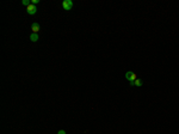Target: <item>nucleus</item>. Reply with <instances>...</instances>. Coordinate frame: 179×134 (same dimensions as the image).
Instances as JSON below:
<instances>
[{
    "mask_svg": "<svg viewBox=\"0 0 179 134\" xmlns=\"http://www.w3.org/2000/svg\"><path fill=\"white\" fill-rule=\"evenodd\" d=\"M125 78L130 81V83H134V81H135L136 79H137V75H136V73H134V72L129 71V72H127V73H125Z\"/></svg>",
    "mask_w": 179,
    "mask_h": 134,
    "instance_id": "obj_1",
    "label": "nucleus"
},
{
    "mask_svg": "<svg viewBox=\"0 0 179 134\" xmlns=\"http://www.w3.org/2000/svg\"><path fill=\"white\" fill-rule=\"evenodd\" d=\"M62 7H63V10H66V11H71V10L73 9V1H72V0H65V1L62 3Z\"/></svg>",
    "mask_w": 179,
    "mask_h": 134,
    "instance_id": "obj_2",
    "label": "nucleus"
},
{
    "mask_svg": "<svg viewBox=\"0 0 179 134\" xmlns=\"http://www.w3.org/2000/svg\"><path fill=\"white\" fill-rule=\"evenodd\" d=\"M26 12L28 13H29V15H36V12H37V7H36V5H32V4H31V5H29L26 7Z\"/></svg>",
    "mask_w": 179,
    "mask_h": 134,
    "instance_id": "obj_3",
    "label": "nucleus"
},
{
    "mask_svg": "<svg viewBox=\"0 0 179 134\" xmlns=\"http://www.w3.org/2000/svg\"><path fill=\"white\" fill-rule=\"evenodd\" d=\"M31 30H32V33L34 34H37L38 31H39V30H41V25H39V24L38 23H32L31 24Z\"/></svg>",
    "mask_w": 179,
    "mask_h": 134,
    "instance_id": "obj_4",
    "label": "nucleus"
},
{
    "mask_svg": "<svg viewBox=\"0 0 179 134\" xmlns=\"http://www.w3.org/2000/svg\"><path fill=\"white\" fill-rule=\"evenodd\" d=\"M142 84H143V83H142V80L137 78L134 83H130V85H131V86H142Z\"/></svg>",
    "mask_w": 179,
    "mask_h": 134,
    "instance_id": "obj_5",
    "label": "nucleus"
},
{
    "mask_svg": "<svg viewBox=\"0 0 179 134\" xmlns=\"http://www.w3.org/2000/svg\"><path fill=\"white\" fill-rule=\"evenodd\" d=\"M30 40H31V41L32 42H37L38 40H39V37H38V34H31V35H30Z\"/></svg>",
    "mask_w": 179,
    "mask_h": 134,
    "instance_id": "obj_6",
    "label": "nucleus"
},
{
    "mask_svg": "<svg viewBox=\"0 0 179 134\" xmlns=\"http://www.w3.org/2000/svg\"><path fill=\"white\" fill-rule=\"evenodd\" d=\"M22 4H23L24 6H29V5H31V1H30V0H23V1H22Z\"/></svg>",
    "mask_w": 179,
    "mask_h": 134,
    "instance_id": "obj_7",
    "label": "nucleus"
},
{
    "mask_svg": "<svg viewBox=\"0 0 179 134\" xmlns=\"http://www.w3.org/2000/svg\"><path fill=\"white\" fill-rule=\"evenodd\" d=\"M38 3H39V0H31V4H32V5H37Z\"/></svg>",
    "mask_w": 179,
    "mask_h": 134,
    "instance_id": "obj_8",
    "label": "nucleus"
},
{
    "mask_svg": "<svg viewBox=\"0 0 179 134\" xmlns=\"http://www.w3.org/2000/svg\"><path fill=\"white\" fill-rule=\"evenodd\" d=\"M57 134H66V132H65V131H62V129H61V131L57 132Z\"/></svg>",
    "mask_w": 179,
    "mask_h": 134,
    "instance_id": "obj_9",
    "label": "nucleus"
}]
</instances>
